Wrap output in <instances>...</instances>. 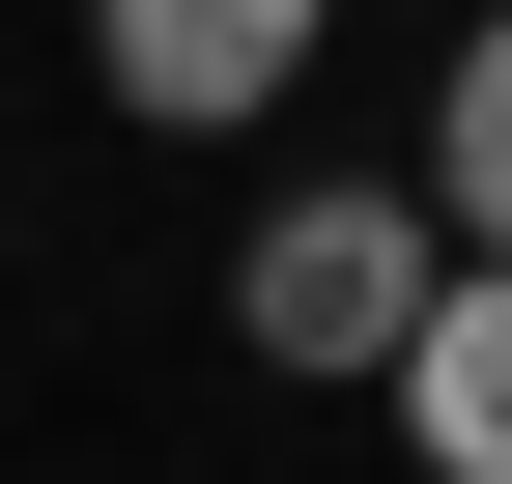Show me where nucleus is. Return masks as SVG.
<instances>
[{"mask_svg":"<svg viewBox=\"0 0 512 484\" xmlns=\"http://www.w3.org/2000/svg\"><path fill=\"white\" fill-rule=\"evenodd\" d=\"M456 285V228L399 200V171H313V200H256V257H228V342L256 371H399V314Z\"/></svg>","mask_w":512,"mask_h":484,"instance_id":"f257e3e1","label":"nucleus"},{"mask_svg":"<svg viewBox=\"0 0 512 484\" xmlns=\"http://www.w3.org/2000/svg\"><path fill=\"white\" fill-rule=\"evenodd\" d=\"M313 29H342V0H86V86L143 114V143H228V114L313 86Z\"/></svg>","mask_w":512,"mask_h":484,"instance_id":"f03ea898","label":"nucleus"},{"mask_svg":"<svg viewBox=\"0 0 512 484\" xmlns=\"http://www.w3.org/2000/svg\"><path fill=\"white\" fill-rule=\"evenodd\" d=\"M399 456H427V484H512V257H456V285L399 314Z\"/></svg>","mask_w":512,"mask_h":484,"instance_id":"7ed1b4c3","label":"nucleus"},{"mask_svg":"<svg viewBox=\"0 0 512 484\" xmlns=\"http://www.w3.org/2000/svg\"><path fill=\"white\" fill-rule=\"evenodd\" d=\"M427 228H456V257H512V0L456 29V86H427Z\"/></svg>","mask_w":512,"mask_h":484,"instance_id":"20e7f679","label":"nucleus"}]
</instances>
